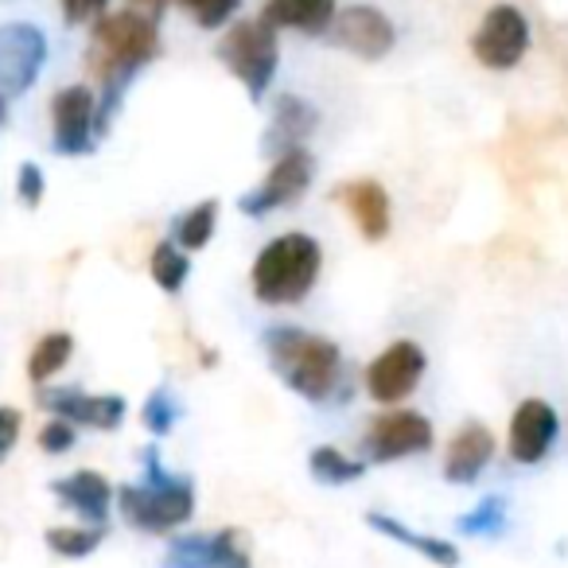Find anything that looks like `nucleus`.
I'll return each instance as SVG.
<instances>
[{"mask_svg": "<svg viewBox=\"0 0 568 568\" xmlns=\"http://www.w3.org/2000/svg\"><path fill=\"white\" fill-rule=\"evenodd\" d=\"M160 55V32L156 20H149L136 9H121V12H105L94 20L90 28V48H87V67L94 71L98 87V125L102 133L110 129V118L118 113L125 87L136 79V71L152 63Z\"/></svg>", "mask_w": 568, "mask_h": 568, "instance_id": "obj_1", "label": "nucleus"}, {"mask_svg": "<svg viewBox=\"0 0 568 568\" xmlns=\"http://www.w3.org/2000/svg\"><path fill=\"white\" fill-rule=\"evenodd\" d=\"M261 347H265L268 371L293 389L296 397L312 405H327L339 397L343 389V351L339 343L324 339L316 332H304V327H268L261 335Z\"/></svg>", "mask_w": 568, "mask_h": 568, "instance_id": "obj_2", "label": "nucleus"}, {"mask_svg": "<svg viewBox=\"0 0 568 568\" xmlns=\"http://www.w3.org/2000/svg\"><path fill=\"white\" fill-rule=\"evenodd\" d=\"M324 273V245L312 234H281L265 242V250L253 261V296L268 308H288L301 304L316 288Z\"/></svg>", "mask_w": 568, "mask_h": 568, "instance_id": "obj_3", "label": "nucleus"}, {"mask_svg": "<svg viewBox=\"0 0 568 568\" xmlns=\"http://www.w3.org/2000/svg\"><path fill=\"white\" fill-rule=\"evenodd\" d=\"M121 518L141 534H172L195 510V487L183 475H168L156 452H144V483L118 490Z\"/></svg>", "mask_w": 568, "mask_h": 568, "instance_id": "obj_4", "label": "nucleus"}, {"mask_svg": "<svg viewBox=\"0 0 568 568\" xmlns=\"http://www.w3.org/2000/svg\"><path fill=\"white\" fill-rule=\"evenodd\" d=\"M219 63L250 90L253 102L265 98V90L273 87L276 67H281V43H276V28L265 20H237L226 28V36L219 40Z\"/></svg>", "mask_w": 568, "mask_h": 568, "instance_id": "obj_5", "label": "nucleus"}, {"mask_svg": "<svg viewBox=\"0 0 568 568\" xmlns=\"http://www.w3.org/2000/svg\"><path fill=\"white\" fill-rule=\"evenodd\" d=\"M312 180H316V160H312V152L288 149L273 160V168H268L257 187L245 191L237 206H242V214H250V219H265V214L301 203V195L312 187Z\"/></svg>", "mask_w": 568, "mask_h": 568, "instance_id": "obj_6", "label": "nucleus"}, {"mask_svg": "<svg viewBox=\"0 0 568 568\" xmlns=\"http://www.w3.org/2000/svg\"><path fill=\"white\" fill-rule=\"evenodd\" d=\"M529 51V20L514 4H495L483 12L471 36V55L487 71H514Z\"/></svg>", "mask_w": 568, "mask_h": 568, "instance_id": "obj_7", "label": "nucleus"}, {"mask_svg": "<svg viewBox=\"0 0 568 568\" xmlns=\"http://www.w3.org/2000/svg\"><path fill=\"white\" fill-rule=\"evenodd\" d=\"M98 90L82 87H63L51 98V149L59 156H87L94 152V141L102 133L98 125Z\"/></svg>", "mask_w": 568, "mask_h": 568, "instance_id": "obj_8", "label": "nucleus"}, {"mask_svg": "<svg viewBox=\"0 0 568 568\" xmlns=\"http://www.w3.org/2000/svg\"><path fill=\"white\" fill-rule=\"evenodd\" d=\"M433 440H436L433 420L417 409L378 413L363 433L366 459H374V464H394V459L420 456V452L433 448Z\"/></svg>", "mask_w": 568, "mask_h": 568, "instance_id": "obj_9", "label": "nucleus"}, {"mask_svg": "<svg viewBox=\"0 0 568 568\" xmlns=\"http://www.w3.org/2000/svg\"><path fill=\"white\" fill-rule=\"evenodd\" d=\"M425 347L413 339H397L366 366V394L374 397L378 405H397L420 386L425 378Z\"/></svg>", "mask_w": 568, "mask_h": 568, "instance_id": "obj_10", "label": "nucleus"}, {"mask_svg": "<svg viewBox=\"0 0 568 568\" xmlns=\"http://www.w3.org/2000/svg\"><path fill=\"white\" fill-rule=\"evenodd\" d=\"M48 63V36L36 24H0V94H24Z\"/></svg>", "mask_w": 568, "mask_h": 568, "instance_id": "obj_11", "label": "nucleus"}, {"mask_svg": "<svg viewBox=\"0 0 568 568\" xmlns=\"http://www.w3.org/2000/svg\"><path fill=\"white\" fill-rule=\"evenodd\" d=\"M327 40H332L335 48L351 51V55L366 59V63H378V59H386L389 51L397 48V28H394V20L382 9H374V4H347V9H339V17H335Z\"/></svg>", "mask_w": 568, "mask_h": 568, "instance_id": "obj_12", "label": "nucleus"}, {"mask_svg": "<svg viewBox=\"0 0 568 568\" xmlns=\"http://www.w3.org/2000/svg\"><path fill=\"white\" fill-rule=\"evenodd\" d=\"M36 402H40L51 417H63V420H71V425L98 428V433H113V428H121V420H125V413H129L125 397L82 394V389H74V386H59V389L40 386Z\"/></svg>", "mask_w": 568, "mask_h": 568, "instance_id": "obj_13", "label": "nucleus"}, {"mask_svg": "<svg viewBox=\"0 0 568 568\" xmlns=\"http://www.w3.org/2000/svg\"><path fill=\"white\" fill-rule=\"evenodd\" d=\"M242 541L245 537L237 529L172 537L160 568H250V552Z\"/></svg>", "mask_w": 568, "mask_h": 568, "instance_id": "obj_14", "label": "nucleus"}, {"mask_svg": "<svg viewBox=\"0 0 568 568\" xmlns=\"http://www.w3.org/2000/svg\"><path fill=\"white\" fill-rule=\"evenodd\" d=\"M560 436V417L549 402L526 397L510 417V459L514 464H541Z\"/></svg>", "mask_w": 568, "mask_h": 568, "instance_id": "obj_15", "label": "nucleus"}, {"mask_svg": "<svg viewBox=\"0 0 568 568\" xmlns=\"http://www.w3.org/2000/svg\"><path fill=\"white\" fill-rule=\"evenodd\" d=\"M335 203L347 206V214L355 219L358 234L366 242H386L394 230V206H389V191L378 180H351L343 187H335Z\"/></svg>", "mask_w": 568, "mask_h": 568, "instance_id": "obj_16", "label": "nucleus"}, {"mask_svg": "<svg viewBox=\"0 0 568 568\" xmlns=\"http://www.w3.org/2000/svg\"><path fill=\"white\" fill-rule=\"evenodd\" d=\"M495 459V433L479 420H467V425L456 428V436L444 448V479L456 483V487H467L475 483L487 464Z\"/></svg>", "mask_w": 568, "mask_h": 568, "instance_id": "obj_17", "label": "nucleus"}, {"mask_svg": "<svg viewBox=\"0 0 568 568\" xmlns=\"http://www.w3.org/2000/svg\"><path fill=\"white\" fill-rule=\"evenodd\" d=\"M339 17L335 0H265L261 20L273 24L276 32H301V36H327Z\"/></svg>", "mask_w": 568, "mask_h": 568, "instance_id": "obj_18", "label": "nucleus"}, {"mask_svg": "<svg viewBox=\"0 0 568 568\" xmlns=\"http://www.w3.org/2000/svg\"><path fill=\"white\" fill-rule=\"evenodd\" d=\"M51 495L71 506L82 521H94V526H102V521L110 518V506H113V498H118L110 479L98 471H74V475H67V479H55L51 483Z\"/></svg>", "mask_w": 568, "mask_h": 568, "instance_id": "obj_19", "label": "nucleus"}, {"mask_svg": "<svg viewBox=\"0 0 568 568\" xmlns=\"http://www.w3.org/2000/svg\"><path fill=\"white\" fill-rule=\"evenodd\" d=\"M316 125H320L316 105L296 94H281L273 110V125H268V133H265V152L281 156V152H288V149H304V141L316 133Z\"/></svg>", "mask_w": 568, "mask_h": 568, "instance_id": "obj_20", "label": "nucleus"}, {"mask_svg": "<svg viewBox=\"0 0 568 568\" xmlns=\"http://www.w3.org/2000/svg\"><path fill=\"white\" fill-rule=\"evenodd\" d=\"M366 526L378 529L382 537H389V541L405 545V549L420 552L425 560H433L436 568H456L459 565V549L452 541H444V537H428V534H417V529H409L405 521L389 518V514H366Z\"/></svg>", "mask_w": 568, "mask_h": 568, "instance_id": "obj_21", "label": "nucleus"}, {"mask_svg": "<svg viewBox=\"0 0 568 568\" xmlns=\"http://www.w3.org/2000/svg\"><path fill=\"white\" fill-rule=\"evenodd\" d=\"M219 199H203V203H195L191 211L175 214L172 222V242L183 245L187 253L203 250V245H211L214 237V226H219Z\"/></svg>", "mask_w": 568, "mask_h": 568, "instance_id": "obj_22", "label": "nucleus"}, {"mask_svg": "<svg viewBox=\"0 0 568 568\" xmlns=\"http://www.w3.org/2000/svg\"><path fill=\"white\" fill-rule=\"evenodd\" d=\"M71 355H74L71 335H67V332H48L32 347V355H28V378H32L36 386H48V382L55 378L67 363H71Z\"/></svg>", "mask_w": 568, "mask_h": 568, "instance_id": "obj_23", "label": "nucleus"}, {"mask_svg": "<svg viewBox=\"0 0 568 568\" xmlns=\"http://www.w3.org/2000/svg\"><path fill=\"white\" fill-rule=\"evenodd\" d=\"M308 467H312V475H316L320 483H327V487H343V483H355V479H363V471H366L363 459H351L347 452L332 448V444H320V448L312 452Z\"/></svg>", "mask_w": 568, "mask_h": 568, "instance_id": "obj_24", "label": "nucleus"}, {"mask_svg": "<svg viewBox=\"0 0 568 568\" xmlns=\"http://www.w3.org/2000/svg\"><path fill=\"white\" fill-rule=\"evenodd\" d=\"M149 273L152 281L164 288V293H180L183 284H187L191 276V261H187V250L175 242H160L156 250H152L149 257Z\"/></svg>", "mask_w": 568, "mask_h": 568, "instance_id": "obj_25", "label": "nucleus"}, {"mask_svg": "<svg viewBox=\"0 0 568 568\" xmlns=\"http://www.w3.org/2000/svg\"><path fill=\"white\" fill-rule=\"evenodd\" d=\"M456 529L464 537H503L506 534V498L503 495L479 498L475 510H467L464 518H456Z\"/></svg>", "mask_w": 568, "mask_h": 568, "instance_id": "obj_26", "label": "nucleus"}, {"mask_svg": "<svg viewBox=\"0 0 568 568\" xmlns=\"http://www.w3.org/2000/svg\"><path fill=\"white\" fill-rule=\"evenodd\" d=\"M102 526H51L48 534H43V541H48L51 552H59V557L67 560H82L90 557V552L102 545Z\"/></svg>", "mask_w": 568, "mask_h": 568, "instance_id": "obj_27", "label": "nucleus"}, {"mask_svg": "<svg viewBox=\"0 0 568 568\" xmlns=\"http://www.w3.org/2000/svg\"><path fill=\"white\" fill-rule=\"evenodd\" d=\"M180 417H183V409H180V402H175L172 386L152 389V397L144 402V428H149L152 436H168Z\"/></svg>", "mask_w": 568, "mask_h": 568, "instance_id": "obj_28", "label": "nucleus"}, {"mask_svg": "<svg viewBox=\"0 0 568 568\" xmlns=\"http://www.w3.org/2000/svg\"><path fill=\"white\" fill-rule=\"evenodd\" d=\"M175 4H180L203 32H214V28L230 24V17L242 9V0H175Z\"/></svg>", "mask_w": 568, "mask_h": 568, "instance_id": "obj_29", "label": "nucleus"}, {"mask_svg": "<svg viewBox=\"0 0 568 568\" xmlns=\"http://www.w3.org/2000/svg\"><path fill=\"white\" fill-rule=\"evenodd\" d=\"M40 448L48 452V456H63V452L74 448V425L63 417H51L48 425L40 428Z\"/></svg>", "mask_w": 568, "mask_h": 568, "instance_id": "obj_30", "label": "nucleus"}, {"mask_svg": "<svg viewBox=\"0 0 568 568\" xmlns=\"http://www.w3.org/2000/svg\"><path fill=\"white\" fill-rule=\"evenodd\" d=\"M43 191H48V183H43V172H40V164H24L20 168V175H17V199L24 206H40L43 203Z\"/></svg>", "mask_w": 568, "mask_h": 568, "instance_id": "obj_31", "label": "nucleus"}, {"mask_svg": "<svg viewBox=\"0 0 568 568\" xmlns=\"http://www.w3.org/2000/svg\"><path fill=\"white\" fill-rule=\"evenodd\" d=\"M20 440V413L17 409H0V464L9 459V452Z\"/></svg>", "mask_w": 568, "mask_h": 568, "instance_id": "obj_32", "label": "nucleus"}, {"mask_svg": "<svg viewBox=\"0 0 568 568\" xmlns=\"http://www.w3.org/2000/svg\"><path fill=\"white\" fill-rule=\"evenodd\" d=\"M105 9H110V0H79V20L82 24L98 20V17H105Z\"/></svg>", "mask_w": 568, "mask_h": 568, "instance_id": "obj_33", "label": "nucleus"}, {"mask_svg": "<svg viewBox=\"0 0 568 568\" xmlns=\"http://www.w3.org/2000/svg\"><path fill=\"white\" fill-rule=\"evenodd\" d=\"M129 9L144 12L149 20H160V17H164V9H168V0H129Z\"/></svg>", "mask_w": 568, "mask_h": 568, "instance_id": "obj_34", "label": "nucleus"}, {"mask_svg": "<svg viewBox=\"0 0 568 568\" xmlns=\"http://www.w3.org/2000/svg\"><path fill=\"white\" fill-rule=\"evenodd\" d=\"M59 4H63L67 24H82V20H79V0H59Z\"/></svg>", "mask_w": 568, "mask_h": 568, "instance_id": "obj_35", "label": "nucleus"}, {"mask_svg": "<svg viewBox=\"0 0 568 568\" xmlns=\"http://www.w3.org/2000/svg\"><path fill=\"white\" fill-rule=\"evenodd\" d=\"M9 121V94H0V125Z\"/></svg>", "mask_w": 568, "mask_h": 568, "instance_id": "obj_36", "label": "nucleus"}]
</instances>
